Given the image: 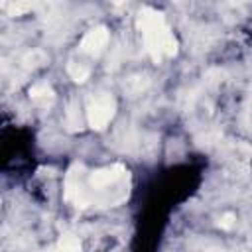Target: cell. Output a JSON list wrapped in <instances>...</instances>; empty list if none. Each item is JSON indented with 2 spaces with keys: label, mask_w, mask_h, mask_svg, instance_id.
Masks as SVG:
<instances>
[{
  "label": "cell",
  "mask_w": 252,
  "mask_h": 252,
  "mask_svg": "<svg viewBox=\"0 0 252 252\" xmlns=\"http://www.w3.org/2000/svg\"><path fill=\"white\" fill-rule=\"evenodd\" d=\"M30 98L32 102H35L37 106L41 108H49L55 100V93L53 89L47 85V83H35L32 89H30Z\"/></svg>",
  "instance_id": "cell-5"
},
{
  "label": "cell",
  "mask_w": 252,
  "mask_h": 252,
  "mask_svg": "<svg viewBox=\"0 0 252 252\" xmlns=\"http://www.w3.org/2000/svg\"><path fill=\"white\" fill-rule=\"evenodd\" d=\"M67 71H69V75H71V79L75 83H85L89 79V75H91L89 67L87 65H81V63H69Z\"/></svg>",
  "instance_id": "cell-7"
},
{
  "label": "cell",
  "mask_w": 252,
  "mask_h": 252,
  "mask_svg": "<svg viewBox=\"0 0 252 252\" xmlns=\"http://www.w3.org/2000/svg\"><path fill=\"white\" fill-rule=\"evenodd\" d=\"M138 28L144 37V45L156 63H159L163 57H173L177 53V41L169 32L161 12L148 6L142 8L138 12Z\"/></svg>",
  "instance_id": "cell-1"
},
{
  "label": "cell",
  "mask_w": 252,
  "mask_h": 252,
  "mask_svg": "<svg viewBox=\"0 0 252 252\" xmlns=\"http://www.w3.org/2000/svg\"><path fill=\"white\" fill-rule=\"evenodd\" d=\"M49 252H81V242L73 234H63Z\"/></svg>",
  "instance_id": "cell-6"
},
{
  "label": "cell",
  "mask_w": 252,
  "mask_h": 252,
  "mask_svg": "<svg viewBox=\"0 0 252 252\" xmlns=\"http://www.w3.org/2000/svg\"><path fill=\"white\" fill-rule=\"evenodd\" d=\"M108 39H110L108 30H106L104 26H96V28L89 30V32L83 35V39H81V51L94 57V55H98V53L106 47Z\"/></svg>",
  "instance_id": "cell-4"
},
{
  "label": "cell",
  "mask_w": 252,
  "mask_h": 252,
  "mask_svg": "<svg viewBox=\"0 0 252 252\" xmlns=\"http://www.w3.org/2000/svg\"><path fill=\"white\" fill-rule=\"evenodd\" d=\"M234 224V215L232 213H226V215H222L220 219H219V226L220 228H230Z\"/></svg>",
  "instance_id": "cell-10"
},
{
  "label": "cell",
  "mask_w": 252,
  "mask_h": 252,
  "mask_svg": "<svg viewBox=\"0 0 252 252\" xmlns=\"http://www.w3.org/2000/svg\"><path fill=\"white\" fill-rule=\"evenodd\" d=\"M122 177H126L124 165L114 163V165H106V167H100V169L91 171L85 183H87V187L93 189V191H104L106 187L116 185ZM89 195H91V191H89ZM91 201H93V197H91Z\"/></svg>",
  "instance_id": "cell-3"
},
{
  "label": "cell",
  "mask_w": 252,
  "mask_h": 252,
  "mask_svg": "<svg viewBox=\"0 0 252 252\" xmlns=\"http://www.w3.org/2000/svg\"><path fill=\"white\" fill-rule=\"evenodd\" d=\"M67 126L71 132L81 130V118H79V110H77V102L71 100L67 106Z\"/></svg>",
  "instance_id": "cell-8"
},
{
  "label": "cell",
  "mask_w": 252,
  "mask_h": 252,
  "mask_svg": "<svg viewBox=\"0 0 252 252\" xmlns=\"http://www.w3.org/2000/svg\"><path fill=\"white\" fill-rule=\"evenodd\" d=\"M114 112H116V100L114 96L102 93V94H96L91 102H89V108H87V122L93 130H104L110 120L114 118Z\"/></svg>",
  "instance_id": "cell-2"
},
{
  "label": "cell",
  "mask_w": 252,
  "mask_h": 252,
  "mask_svg": "<svg viewBox=\"0 0 252 252\" xmlns=\"http://www.w3.org/2000/svg\"><path fill=\"white\" fill-rule=\"evenodd\" d=\"M4 8L8 10L10 16H20V14L28 12V10L32 8V4H28V2H10V4H6Z\"/></svg>",
  "instance_id": "cell-9"
}]
</instances>
